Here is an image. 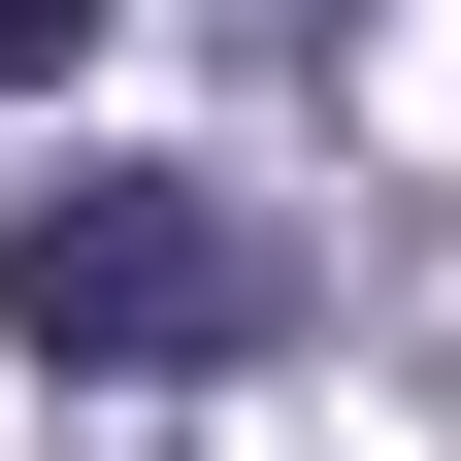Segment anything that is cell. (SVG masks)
I'll return each instance as SVG.
<instances>
[{
    "label": "cell",
    "mask_w": 461,
    "mask_h": 461,
    "mask_svg": "<svg viewBox=\"0 0 461 461\" xmlns=\"http://www.w3.org/2000/svg\"><path fill=\"white\" fill-rule=\"evenodd\" d=\"M67 33H99V0H0V99H33V67H67Z\"/></svg>",
    "instance_id": "7a4b0ae2"
},
{
    "label": "cell",
    "mask_w": 461,
    "mask_h": 461,
    "mask_svg": "<svg viewBox=\"0 0 461 461\" xmlns=\"http://www.w3.org/2000/svg\"><path fill=\"white\" fill-rule=\"evenodd\" d=\"M230 33H264V67H330V33H363V0H230Z\"/></svg>",
    "instance_id": "3957f363"
},
{
    "label": "cell",
    "mask_w": 461,
    "mask_h": 461,
    "mask_svg": "<svg viewBox=\"0 0 461 461\" xmlns=\"http://www.w3.org/2000/svg\"><path fill=\"white\" fill-rule=\"evenodd\" d=\"M264 330H297V198H230V165H33V198H0V363L230 395Z\"/></svg>",
    "instance_id": "6da1fadb"
}]
</instances>
